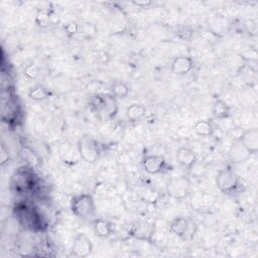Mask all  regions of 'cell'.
<instances>
[{"label":"cell","instance_id":"obj_4","mask_svg":"<svg viewBox=\"0 0 258 258\" xmlns=\"http://www.w3.org/2000/svg\"><path fill=\"white\" fill-rule=\"evenodd\" d=\"M190 191V183L185 177L170 179L166 186L167 195L178 200L185 199Z\"/></svg>","mask_w":258,"mask_h":258},{"label":"cell","instance_id":"obj_22","mask_svg":"<svg viewBox=\"0 0 258 258\" xmlns=\"http://www.w3.org/2000/svg\"><path fill=\"white\" fill-rule=\"evenodd\" d=\"M23 74L28 79H36L39 76V68L36 65H29L24 69Z\"/></svg>","mask_w":258,"mask_h":258},{"label":"cell","instance_id":"obj_21","mask_svg":"<svg viewBox=\"0 0 258 258\" xmlns=\"http://www.w3.org/2000/svg\"><path fill=\"white\" fill-rule=\"evenodd\" d=\"M28 96L34 101H44L48 98L49 93L43 85H37L29 90Z\"/></svg>","mask_w":258,"mask_h":258},{"label":"cell","instance_id":"obj_16","mask_svg":"<svg viewBox=\"0 0 258 258\" xmlns=\"http://www.w3.org/2000/svg\"><path fill=\"white\" fill-rule=\"evenodd\" d=\"M145 111H146L145 107L142 104H140V103H133V104H131L127 108L126 116L131 122H136L143 118V116L145 115Z\"/></svg>","mask_w":258,"mask_h":258},{"label":"cell","instance_id":"obj_14","mask_svg":"<svg viewBox=\"0 0 258 258\" xmlns=\"http://www.w3.org/2000/svg\"><path fill=\"white\" fill-rule=\"evenodd\" d=\"M93 229L95 235L98 237L104 238L112 234L113 231V226L110 222L104 219H96L93 223Z\"/></svg>","mask_w":258,"mask_h":258},{"label":"cell","instance_id":"obj_12","mask_svg":"<svg viewBox=\"0 0 258 258\" xmlns=\"http://www.w3.org/2000/svg\"><path fill=\"white\" fill-rule=\"evenodd\" d=\"M177 161L183 167L192 168L197 162V157L191 148L181 147L177 150Z\"/></svg>","mask_w":258,"mask_h":258},{"label":"cell","instance_id":"obj_9","mask_svg":"<svg viewBox=\"0 0 258 258\" xmlns=\"http://www.w3.org/2000/svg\"><path fill=\"white\" fill-rule=\"evenodd\" d=\"M59 152L63 163L66 164H70V165L76 164L81 159L78 146L75 147L71 142L66 141L62 143L60 145Z\"/></svg>","mask_w":258,"mask_h":258},{"label":"cell","instance_id":"obj_15","mask_svg":"<svg viewBox=\"0 0 258 258\" xmlns=\"http://www.w3.org/2000/svg\"><path fill=\"white\" fill-rule=\"evenodd\" d=\"M229 156L234 163L240 164L248 160V158L250 157V153L244 148L241 143H240V141H238L231 147Z\"/></svg>","mask_w":258,"mask_h":258},{"label":"cell","instance_id":"obj_3","mask_svg":"<svg viewBox=\"0 0 258 258\" xmlns=\"http://www.w3.org/2000/svg\"><path fill=\"white\" fill-rule=\"evenodd\" d=\"M77 146L81 159L86 163L93 164L99 159L100 152L98 149V145L92 137L88 135L81 137Z\"/></svg>","mask_w":258,"mask_h":258},{"label":"cell","instance_id":"obj_10","mask_svg":"<svg viewBox=\"0 0 258 258\" xmlns=\"http://www.w3.org/2000/svg\"><path fill=\"white\" fill-rule=\"evenodd\" d=\"M194 68V61L191 57H177L170 66V71L176 75H186L190 73Z\"/></svg>","mask_w":258,"mask_h":258},{"label":"cell","instance_id":"obj_27","mask_svg":"<svg viewBox=\"0 0 258 258\" xmlns=\"http://www.w3.org/2000/svg\"><path fill=\"white\" fill-rule=\"evenodd\" d=\"M133 4L137 5V6H147L149 4H151L150 1H133Z\"/></svg>","mask_w":258,"mask_h":258},{"label":"cell","instance_id":"obj_7","mask_svg":"<svg viewBox=\"0 0 258 258\" xmlns=\"http://www.w3.org/2000/svg\"><path fill=\"white\" fill-rule=\"evenodd\" d=\"M93 251V243L90 237L84 233H80L76 236L73 246L72 253L77 257H88Z\"/></svg>","mask_w":258,"mask_h":258},{"label":"cell","instance_id":"obj_24","mask_svg":"<svg viewBox=\"0 0 258 258\" xmlns=\"http://www.w3.org/2000/svg\"><path fill=\"white\" fill-rule=\"evenodd\" d=\"M64 28L66 29V31H67L69 34H74V33H76V32L79 30L80 26H79L75 22H70V23H68L65 25Z\"/></svg>","mask_w":258,"mask_h":258},{"label":"cell","instance_id":"obj_20","mask_svg":"<svg viewBox=\"0 0 258 258\" xmlns=\"http://www.w3.org/2000/svg\"><path fill=\"white\" fill-rule=\"evenodd\" d=\"M129 87L123 82H115L111 87V95L116 99H125L129 94Z\"/></svg>","mask_w":258,"mask_h":258},{"label":"cell","instance_id":"obj_26","mask_svg":"<svg viewBox=\"0 0 258 258\" xmlns=\"http://www.w3.org/2000/svg\"><path fill=\"white\" fill-rule=\"evenodd\" d=\"M9 160L8 157V152L6 151L4 145L1 146V149H0V161H1V165H4Z\"/></svg>","mask_w":258,"mask_h":258},{"label":"cell","instance_id":"obj_13","mask_svg":"<svg viewBox=\"0 0 258 258\" xmlns=\"http://www.w3.org/2000/svg\"><path fill=\"white\" fill-rule=\"evenodd\" d=\"M191 229V222L184 217L176 218L169 224V232L180 237H185Z\"/></svg>","mask_w":258,"mask_h":258},{"label":"cell","instance_id":"obj_23","mask_svg":"<svg viewBox=\"0 0 258 258\" xmlns=\"http://www.w3.org/2000/svg\"><path fill=\"white\" fill-rule=\"evenodd\" d=\"M37 22L39 23V25L41 26H47L49 23V16L46 11H41L39 12L38 16H37Z\"/></svg>","mask_w":258,"mask_h":258},{"label":"cell","instance_id":"obj_1","mask_svg":"<svg viewBox=\"0 0 258 258\" xmlns=\"http://www.w3.org/2000/svg\"><path fill=\"white\" fill-rule=\"evenodd\" d=\"M95 201L90 194H80L71 200V211L79 218L86 219L95 214Z\"/></svg>","mask_w":258,"mask_h":258},{"label":"cell","instance_id":"obj_17","mask_svg":"<svg viewBox=\"0 0 258 258\" xmlns=\"http://www.w3.org/2000/svg\"><path fill=\"white\" fill-rule=\"evenodd\" d=\"M103 109L106 111L107 115L110 118L115 117L118 112L117 99L111 94L105 95L104 97H103Z\"/></svg>","mask_w":258,"mask_h":258},{"label":"cell","instance_id":"obj_25","mask_svg":"<svg viewBox=\"0 0 258 258\" xmlns=\"http://www.w3.org/2000/svg\"><path fill=\"white\" fill-rule=\"evenodd\" d=\"M100 89V85L97 81H93L90 84L87 85V87H86V90H87L89 93L91 94H96Z\"/></svg>","mask_w":258,"mask_h":258},{"label":"cell","instance_id":"obj_19","mask_svg":"<svg viewBox=\"0 0 258 258\" xmlns=\"http://www.w3.org/2000/svg\"><path fill=\"white\" fill-rule=\"evenodd\" d=\"M193 128L200 136H211L214 133L213 124L208 120H198L194 123Z\"/></svg>","mask_w":258,"mask_h":258},{"label":"cell","instance_id":"obj_2","mask_svg":"<svg viewBox=\"0 0 258 258\" xmlns=\"http://www.w3.org/2000/svg\"><path fill=\"white\" fill-rule=\"evenodd\" d=\"M216 184L223 194L233 195L239 188V178L235 171L230 168H225L219 171L216 178Z\"/></svg>","mask_w":258,"mask_h":258},{"label":"cell","instance_id":"obj_6","mask_svg":"<svg viewBox=\"0 0 258 258\" xmlns=\"http://www.w3.org/2000/svg\"><path fill=\"white\" fill-rule=\"evenodd\" d=\"M143 168L150 175H158L166 170L167 164L164 157L160 154H149L143 159Z\"/></svg>","mask_w":258,"mask_h":258},{"label":"cell","instance_id":"obj_18","mask_svg":"<svg viewBox=\"0 0 258 258\" xmlns=\"http://www.w3.org/2000/svg\"><path fill=\"white\" fill-rule=\"evenodd\" d=\"M212 112L217 119H225L230 114V107L226 104V102L218 99L214 102Z\"/></svg>","mask_w":258,"mask_h":258},{"label":"cell","instance_id":"obj_11","mask_svg":"<svg viewBox=\"0 0 258 258\" xmlns=\"http://www.w3.org/2000/svg\"><path fill=\"white\" fill-rule=\"evenodd\" d=\"M244 148L250 153L254 154L258 151V131L257 129H248L243 132L239 140Z\"/></svg>","mask_w":258,"mask_h":258},{"label":"cell","instance_id":"obj_5","mask_svg":"<svg viewBox=\"0 0 258 258\" xmlns=\"http://www.w3.org/2000/svg\"><path fill=\"white\" fill-rule=\"evenodd\" d=\"M17 219H19L21 224L30 230H37L41 225V219L39 218L38 214L32 211L31 209L22 206V207L17 208Z\"/></svg>","mask_w":258,"mask_h":258},{"label":"cell","instance_id":"obj_8","mask_svg":"<svg viewBox=\"0 0 258 258\" xmlns=\"http://www.w3.org/2000/svg\"><path fill=\"white\" fill-rule=\"evenodd\" d=\"M156 230L153 225L149 224L148 222L145 221H139L135 222L131 227L130 234L139 240H143V241L149 242L151 236Z\"/></svg>","mask_w":258,"mask_h":258}]
</instances>
